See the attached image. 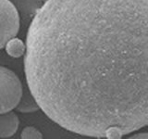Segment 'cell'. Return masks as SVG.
<instances>
[{"label": "cell", "mask_w": 148, "mask_h": 139, "mask_svg": "<svg viewBox=\"0 0 148 139\" xmlns=\"http://www.w3.org/2000/svg\"><path fill=\"white\" fill-rule=\"evenodd\" d=\"M21 138L23 139H41L43 138V134L42 133L37 130L35 127L32 126H27L22 130V132L21 133Z\"/></svg>", "instance_id": "cell-7"}, {"label": "cell", "mask_w": 148, "mask_h": 139, "mask_svg": "<svg viewBox=\"0 0 148 139\" xmlns=\"http://www.w3.org/2000/svg\"><path fill=\"white\" fill-rule=\"evenodd\" d=\"M20 124L18 115L12 111L0 113V138H8L16 133Z\"/></svg>", "instance_id": "cell-4"}, {"label": "cell", "mask_w": 148, "mask_h": 139, "mask_svg": "<svg viewBox=\"0 0 148 139\" xmlns=\"http://www.w3.org/2000/svg\"><path fill=\"white\" fill-rule=\"evenodd\" d=\"M22 93V83L17 74L8 68L0 66V113L15 109Z\"/></svg>", "instance_id": "cell-2"}, {"label": "cell", "mask_w": 148, "mask_h": 139, "mask_svg": "<svg viewBox=\"0 0 148 139\" xmlns=\"http://www.w3.org/2000/svg\"><path fill=\"white\" fill-rule=\"evenodd\" d=\"M32 96L62 128L121 138L148 122V0H46L26 37Z\"/></svg>", "instance_id": "cell-1"}, {"label": "cell", "mask_w": 148, "mask_h": 139, "mask_svg": "<svg viewBox=\"0 0 148 139\" xmlns=\"http://www.w3.org/2000/svg\"><path fill=\"white\" fill-rule=\"evenodd\" d=\"M20 30V15L10 0H0V49Z\"/></svg>", "instance_id": "cell-3"}, {"label": "cell", "mask_w": 148, "mask_h": 139, "mask_svg": "<svg viewBox=\"0 0 148 139\" xmlns=\"http://www.w3.org/2000/svg\"><path fill=\"white\" fill-rule=\"evenodd\" d=\"M148 134L146 133H139V134H135V136H132L131 138H147Z\"/></svg>", "instance_id": "cell-8"}, {"label": "cell", "mask_w": 148, "mask_h": 139, "mask_svg": "<svg viewBox=\"0 0 148 139\" xmlns=\"http://www.w3.org/2000/svg\"><path fill=\"white\" fill-rule=\"evenodd\" d=\"M5 48H6V52L8 56L12 58H20L24 55L26 46L21 39L13 37L8 41V43L5 45Z\"/></svg>", "instance_id": "cell-5"}, {"label": "cell", "mask_w": 148, "mask_h": 139, "mask_svg": "<svg viewBox=\"0 0 148 139\" xmlns=\"http://www.w3.org/2000/svg\"><path fill=\"white\" fill-rule=\"evenodd\" d=\"M16 108L18 111H21V112H25V113L34 112V111H36L40 109L38 104H37V102L34 98V96H30L29 94H27L24 96H23V93H22L21 98Z\"/></svg>", "instance_id": "cell-6"}]
</instances>
